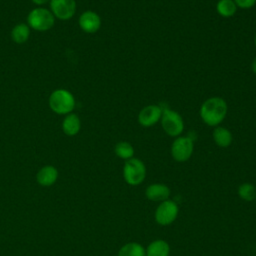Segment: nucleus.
<instances>
[{"label": "nucleus", "mask_w": 256, "mask_h": 256, "mask_svg": "<svg viewBox=\"0 0 256 256\" xmlns=\"http://www.w3.org/2000/svg\"><path fill=\"white\" fill-rule=\"evenodd\" d=\"M118 256H146V251L141 244L129 242L120 248Z\"/></svg>", "instance_id": "obj_17"}, {"label": "nucleus", "mask_w": 256, "mask_h": 256, "mask_svg": "<svg viewBox=\"0 0 256 256\" xmlns=\"http://www.w3.org/2000/svg\"><path fill=\"white\" fill-rule=\"evenodd\" d=\"M162 115V107L151 104L143 107L138 114V123L143 127L154 126L160 121Z\"/></svg>", "instance_id": "obj_9"}, {"label": "nucleus", "mask_w": 256, "mask_h": 256, "mask_svg": "<svg viewBox=\"0 0 256 256\" xmlns=\"http://www.w3.org/2000/svg\"><path fill=\"white\" fill-rule=\"evenodd\" d=\"M35 5H37L38 7H41L44 4H47L50 2V0H31Z\"/></svg>", "instance_id": "obj_22"}, {"label": "nucleus", "mask_w": 256, "mask_h": 256, "mask_svg": "<svg viewBox=\"0 0 256 256\" xmlns=\"http://www.w3.org/2000/svg\"><path fill=\"white\" fill-rule=\"evenodd\" d=\"M161 126L164 132L171 137H178L184 130V121L182 116L169 108H162Z\"/></svg>", "instance_id": "obj_5"}, {"label": "nucleus", "mask_w": 256, "mask_h": 256, "mask_svg": "<svg viewBox=\"0 0 256 256\" xmlns=\"http://www.w3.org/2000/svg\"><path fill=\"white\" fill-rule=\"evenodd\" d=\"M78 24L82 31L88 34L97 32L101 27L100 16L92 10H86L81 13L78 19Z\"/></svg>", "instance_id": "obj_10"}, {"label": "nucleus", "mask_w": 256, "mask_h": 256, "mask_svg": "<svg viewBox=\"0 0 256 256\" xmlns=\"http://www.w3.org/2000/svg\"><path fill=\"white\" fill-rule=\"evenodd\" d=\"M237 7L242 9H249L256 5V0H233Z\"/></svg>", "instance_id": "obj_21"}, {"label": "nucleus", "mask_w": 256, "mask_h": 256, "mask_svg": "<svg viewBox=\"0 0 256 256\" xmlns=\"http://www.w3.org/2000/svg\"><path fill=\"white\" fill-rule=\"evenodd\" d=\"M114 152L116 156L121 159L128 160L133 157L134 155V148L133 146L127 141H120L114 147Z\"/></svg>", "instance_id": "obj_19"}, {"label": "nucleus", "mask_w": 256, "mask_h": 256, "mask_svg": "<svg viewBox=\"0 0 256 256\" xmlns=\"http://www.w3.org/2000/svg\"><path fill=\"white\" fill-rule=\"evenodd\" d=\"M254 44H255V47H256V35H255V38H254Z\"/></svg>", "instance_id": "obj_24"}, {"label": "nucleus", "mask_w": 256, "mask_h": 256, "mask_svg": "<svg viewBox=\"0 0 256 256\" xmlns=\"http://www.w3.org/2000/svg\"><path fill=\"white\" fill-rule=\"evenodd\" d=\"M31 33V28L26 23H19L16 24L11 30V39L16 44H23L25 43Z\"/></svg>", "instance_id": "obj_16"}, {"label": "nucleus", "mask_w": 256, "mask_h": 256, "mask_svg": "<svg viewBox=\"0 0 256 256\" xmlns=\"http://www.w3.org/2000/svg\"><path fill=\"white\" fill-rule=\"evenodd\" d=\"M238 195L245 201H252L256 198V188L251 183H243L238 187Z\"/></svg>", "instance_id": "obj_20"}, {"label": "nucleus", "mask_w": 256, "mask_h": 256, "mask_svg": "<svg viewBox=\"0 0 256 256\" xmlns=\"http://www.w3.org/2000/svg\"><path fill=\"white\" fill-rule=\"evenodd\" d=\"M194 149V140L190 136H178L171 145V155L177 162L187 161Z\"/></svg>", "instance_id": "obj_6"}, {"label": "nucleus", "mask_w": 256, "mask_h": 256, "mask_svg": "<svg viewBox=\"0 0 256 256\" xmlns=\"http://www.w3.org/2000/svg\"><path fill=\"white\" fill-rule=\"evenodd\" d=\"M212 137L214 142L216 143L217 146L222 147V148H226L228 146H230V144L232 143V134L231 132L222 126H217L215 127V129L213 130L212 133Z\"/></svg>", "instance_id": "obj_15"}, {"label": "nucleus", "mask_w": 256, "mask_h": 256, "mask_svg": "<svg viewBox=\"0 0 256 256\" xmlns=\"http://www.w3.org/2000/svg\"><path fill=\"white\" fill-rule=\"evenodd\" d=\"M237 8L233 0H219L216 4L217 13L224 18L232 17L236 13Z\"/></svg>", "instance_id": "obj_18"}, {"label": "nucleus", "mask_w": 256, "mask_h": 256, "mask_svg": "<svg viewBox=\"0 0 256 256\" xmlns=\"http://www.w3.org/2000/svg\"><path fill=\"white\" fill-rule=\"evenodd\" d=\"M50 11L56 19L69 20L76 12V1L75 0H50Z\"/></svg>", "instance_id": "obj_8"}, {"label": "nucleus", "mask_w": 256, "mask_h": 256, "mask_svg": "<svg viewBox=\"0 0 256 256\" xmlns=\"http://www.w3.org/2000/svg\"><path fill=\"white\" fill-rule=\"evenodd\" d=\"M48 104L54 113L58 115H67L73 112L76 102L73 94L69 90L59 88L51 92Z\"/></svg>", "instance_id": "obj_2"}, {"label": "nucleus", "mask_w": 256, "mask_h": 256, "mask_svg": "<svg viewBox=\"0 0 256 256\" xmlns=\"http://www.w3.org/2000/svg\"><path fill=\"white\" fill-rule=\"evenodd\" d=\"M58 179V170L53 165H45L36 174V181L44 187L52 186Z\"/></svg>", "instance_id": "obj_11"}, {"label": "nucleus", "mask_w": 256, "mask_h": 256, "mask_svg": "<svg viewBox=\"0 0 256 256\" xmlns=\"http://www.w3.org/2000/svg\"><path fill=\"white\" fill-rule=\"evenodd\" d=\"M145 196L151 201L163 202L165 200H168L170 196V189L165 184L153 183L146 188Z\"/></svg>", "instance_id": "obj_12"}, {"label": "nucleus", "mask_w": 256, "mask_h": 256, "mask_svg": "<svg viewBox=\"0 0 256 256\" xmlns=\"http://www.w3.org/2000/svg\"><path fill=\"white\" fill-rule=\"evenodd\" d=\"M251 70L254 74H256V57L254 58V60L252 61V64H251Z\"/></svg>", "instance_id": "obj_23"}, {"label": "nucleus", "mask_w": 256, "mask_h": 256, "mask_svg": "<svg viewBox=\"0 0 256 256\" xmlns=\"http://www.w3.org/2000/svg\"><path fill=\"white\" fill-rule=\"evenodd\" d=\"M178 205L172 200H165L159 204L155 211V220L161 226L170 225L178 216Z\"/></svg>", "instance_id": "obj_7"}, {"label": "nucleus", "mask_w": 256, "mask_h": 256, "mask_svg": "<svg viewBox=\"0 0 256 256\" xmlns=\"http://www.w3.org/2000/svg\"><path fill=\"white\" fill-rule=\"evenodd\" d=\"M81 129V120L76 113H69L65 115L62 121V131L67 136H75Z\"/></svg>", "instance_id": "obj_13"}, {"label": "nucleus", "mask_w": 256, "mask_h": 256, "mask_svg": "<svg viewBox=\"0 0 256 256\" xmlns=\"http://www.w3.org/2000/svg\"><path fill=\"white\" fill-rule=\"evenodd\" d=\"M123 177L129 185L137 186L141 184L146 177L145 164L134 157L126 160L123 166Z\"/></svg>", "instance_id": "obj_4"}, {"label": "nucleus", "mask_w": 256, "mask_h": 256, "mask_svg": "<svg viewBox=\"0 0 256 256\" xmlns=\"http://www.w3.org/2000/svg\"><path fill=\"white\" fill-rule=\"evenodd\" d=\"M56 18L50 9L44 7H36L32 9L27 15L28 26L35 31L44 32L50 30L55 24Z\"/></svg>", "instance_id": "obj_3"}, {"label": "nucleus", "mask_w": 256, "mask_h": 256, "mask_svg": "<svg viewBox=\"0 0 256 256\" xmlns=\"http://www.w3.org/2000/svg\"><path fill=\"white\" fill-rule=\"evenodd\" d=\"M145 251L146 256H169L170 246L166 241L158 239L152 241Z\"/></svg>", "instance_id": "obj_14"}, {"label": "nucleus", "mask_w": 256, "mask_h": 256, "mask_svg": "<svg viewBox=\"0 0 256 256\" xmlns=\"http://www.w3.org/2000/svg\"><path fill=\"white\" fill-rule=\"evenodd\" d=\"M228 112V105L221 97H210L206 99L200 107V117L202 121L211 127H217L225 119Z\"/></svg>", "instance_id": "obj_1"}]
</instances>
